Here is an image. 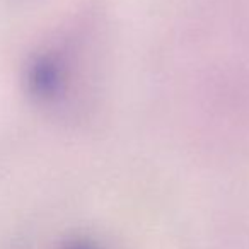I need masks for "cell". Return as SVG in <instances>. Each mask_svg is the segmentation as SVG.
I'll return each instance as SVG.
<instances>
[{
	"instance_id": "obj_1",
	"label": "cell",
	"mask_w": 249,
	"mask_h": 249,
	"mask_svg": "<svg viewBox=\"0 0 249 249\" xmlns=\"http://www.w3.org/2000/svg\"><path fill=\"white\" fill-rule=\"evenodd\" d=\"M67 249H99L96 244H92V242H87V241H77L73 242V244H70Z\"/></svg>"
}]
</instances>
